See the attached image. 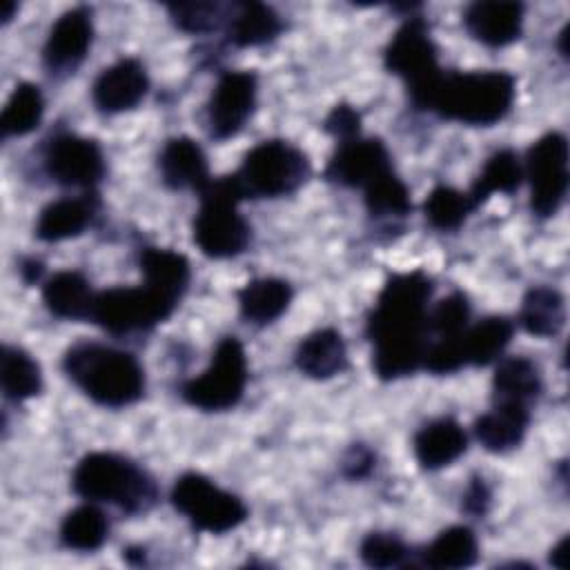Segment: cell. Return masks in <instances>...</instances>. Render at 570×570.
<instances>
[{
  "mask_svg": "<svg viewBox=\"0 0 570 570\" xmlns=\"http://www.w3.org/2000/svg\"><path fill=\"white\" fill-rule=\"evenodd\" d=\"M543 390L539 367L525 356H505L497 363L492 376L494 403H521L532 405Z\"/></svg>",
  "mask_w": 570,
  "mask_h": 570,
  "instance_id": "d4e9b609",
  "label": "cell"
},
{
  "mask_svg": "<svg viewBox=\"0 0 570 570\" xmlns=\"http://www.w3.org/2000/svg\"><path fill=\"white\" fill-rule=\"evenodd\" d=\"M519 323L528 334L554 336L566 323L563 294L550 285H534L521 301Z\"/></svg>",
  "mask_w": 570,
  "mask_h": 570,
  "instance_id": "f1b7e54d",
  "label": "cell"
},
{
  "mask_svg": "<svg viewBox=\"0 0 570 570\" xmlns=\"http://www.w3.org/2000/svg\"><path fill=\"white\" fill-rule=\"evenodd\" d=\"M512 332L514 325L505 316H485L472 327L468 325L461 334V352L465 365L483 367L499 361L512 338Z\"/></svg>",
  "mask_w": 570,
  "mask_h": 570,
  "instance_id": "83f0119b",
  "label": "cell"
},
{
  "mask_svg": "<svg viewBox=\"0 0 570 570\" xmlns=\"http://www.w3.org/2000/svg\"><path fill=\"white\" fill-rule=\"evenodd\" d=\"M169 499L174 508L203 532L223 534L238 528L247 519V508L236 494L218 488L198 472L180 474Z\"/></svg>",
  "mask_w": 570,
  "mask_h": 570,
  "instance_id": "9c48e42d",
  "label": "cell"
},
{
  "mask_svg": "<svg viewBox=\"0 0 570 570\" xmlns=\"http://www.w3.org/2000/svg\"><path fill=\"white\" fill-rule=\"evenodd\" d=\"M523 180V163L512 149H499L494 151L476 180L472 183L468 198L474 209H479L492 194H512L519 189Z\"/></svg>",
  "mask_w": 570,
  "mask_h": 570,
  "instance_id": "f546056e",
  "label": "cell"
},
{
  "mask_svg": "<svg viewBox=\"0 0 570 570\" xmlns=\"http://www.w3.org/2000/svg\"><path fill=\"white\" fill-rule=\"evenodd\" d=\"M45 114V98L38 85L20 82L13 87L2 116L0 127L4 136H27L31 134Z\"/></svg>",
  "mask_w": 570,
  "mask_h": 570,
  "instance_id": "836d02e7",
  "label": "cell"
},
{
  "mask_svg": "<svg viewBox=\"0 0 570 570\" xmlns=\"http://www.w3.org/2000/svg\"><path fill=\"white\" fill-rule=\"evenodd\" d=\"M358 554L370 568H396L410 557L407 546L392 532H370L361 541Z\"/></svg>",
  "mask_w": 570,
  "mask_h": 570,
  "instance_id": "f35d334b",
  "label": "cell"
},
{
  "mask_svg": "<svg viewBox=\"0 0 570 570\" xmlns=\"http://www.w3.org/2000/svg\"><path fill=\"white\" fill-rule=\"evenodd\" d=\"M13 9H16V4H13V2H7V7H4V13H2V22H9V20H11V16H13Z\"/></svg>",
  "mask_w": 570,
  "mask_h": 570,
  "instance_id": "f6af8a7d",
  "label": "cell"
},
{
  "mask_svg": "<svg viewBox=\"0 0 570 570\" xmlns=\"http://www.w3.org/2000/svg\"><path fill=\"white\" fill-rule=\"evenodd\" d=\"M292 296V285L283 278H254L238 292V307L245 321L267 325L289 307Z\"/></svg>",
  "mask_w": 570,
  "mask_h": 570,
  "instance_id": "4316f807",
  "label": "cell"
},
{
  "mask_svg": "<svg viewBox=\"0 0 570 570\" xmlns=\"http://www.w3.org/2000/svg\"><path fill=\"white\" fill-rule=\"evenodd\" d=\"M245 198H278L296 191L309 176L307 156L287 140H263L252 147L234 174Z\"/></svg>",
  "mask_w": 570,
  "mask_h": 570,
  "instance_id": "52a82bcc",
  "label": "cell"
},
{
  "mask_svg": "<svg viewBox=\"0 0 570 570\" xmlns=\"http://www.w3.org/2000/svg\"><path fill=\"white\" fill-rule=\"evenodd\" d=\"M390 169L392 158L385 142L381 138L356 136L336 145V151L325 167V178L343 187L363 189Z\"/></svg>",
  "mask_w": 570,
  "mask_h": 570,
  "instance_id": "9a60e30c",
  "label": "cell"
},
{
  "mask_svg": "<svg viewBox=\"0 0 570 570\" xmlns=\"http://www.w3.org/2000/svg\"><path fill=\"white\" fill-rule=\"evenodd\" d=\"M149 89V76L140 60L120 58L105 67L91 87V100L102 114L134 109Z\"/></svg>",
  "mask_w": 570,
  "mask_h": 570,
  "instance_id": "2e32d148",
  "label": "cell"
},
{
  "mask_svg": "<svg viewBox=\"0 0 570 570\" xmlns=\"http://www.w3.org/2000/svg\"><path fill=\"white\" fill-rule=\"evenodd\" d=\"M568 548H570V539H568V537H563V539L552 548V552H550V563H552L554 568L568 570V566H570V552H568Z\"/></svg>",
  "mask_w": 570,
  "mask_h": 570,
  "instance_id": "7bdbcfd3",
  "label": "cell"
},
{
  "mask_svg": "<svg viewBox=\"0 0 570 570\" xmlns=\"http://www.w3.org/2000/svg\"><path fill=\"white\" fill-rule=\"evenodd\" d=\"M470 321V303L463 292H452L428 312V330L439 338L463 334Z\"/></svg>",
  "mask_w": 570,
  "mask_h": 570,
  "instance_id": "8d00e7d4",
  "label": "cell"
},
{
  "mask_svg": "<svg viewBox=\"0 0 570 570\" xmlns=\"http://www.w3.org/2000/svg\"><path fill=\"white\" fill-rule=\"evenodd\" d=\"M96 207L89 198H60L42 207L36 220V238L45 243H58L80 236L94 220Z\"/></svg>",
  "mask_w": 570,
  "mask_h": 570,
  "instance_id": "484cf974",
  "label": "cell"
},
{
  "mask_svg": "<svg viewBox=\"0 0 570 570\" xmlns=\"http://www.w3.org/2000/svg\"><path fill=\"white\" fill-rule=\"evenodd\" d=\"M514 102V78L508 71H448L430 91L423 109L445 120L490 127L505 118Z\"/></svg>",
  "mask_w": 570,
  "mask_h": 570,
  "instance_id": "7a4b0ae2",
  "label": "cell"
},
{
  "mask_svg": "<svg viewBox=\"0 0 570 570\" xmlns=\"http://www.w3.org/2000/svg\"><path fill=\"white\" fill-rule=\"evenodd\" d=\"M171 22L187 33H205L227 20L225 7L218 2H174L167 4Z\"/></svg>",
  "mask_w": 570,
  "mask_h": 570,
  "instance_id": "74e56055",
  "label": "cell"
},
{
  "mask_svg": "<svg viewBox=\"0 0 570 570\" xmlns=\"http://www.w3.org/2000/svg\"><path fill=\"white\" fill-rule=\"evenodd\" d=\"M138 263H140L145 285L178 305V301L189 287V278H191L189 261L174 249L145 247L140 252Z\"/></svg>",
  "mask_w": 570,
  "mask_h": 570,
  "instance_id": "603a6c76",
  "label": "cell"
},
{
  "mask_svg": "<svg viewBox=\"0 0 570 570\" xmlns=\"http://www.w3.org/2000/svg\"><path fill=\"white\" fill-rule=\"evenodd\" d=\"M163 183L171 189L203 191L209 178V165L203 147L189 136L169 138L158 156Z\"/></svg>",
  "mask_w": 570,
  "mask_h": 570,
  "instance_id": "ac0fdd59",
  "label": "cell"
},
{
  "mask_svg": "<svg viewBox=\"0 0 570 570\" xmlns=\"http://www.w3.org/2000/svg\"><path fill=\"white\" fill-rule=\"evenodd\" d=\"M109 523L96 505H78L69 510L60 523V541L69 550L94 552L107 541Z\"/></svg>",
  "mask_w": 570,
  "mask_h": 570,
  "instance_id": "d6a6232c",
  "label": "cell"
},
{
  "mask_svg": "<svg viewBox=\"0 0 570 570\" xmlns=\"http://www.w3.org/2000/svg\"><path fill=\"white\" fill-rule=\"evenodd\" d=\"M245 200L234 174L212 178L200 191V207L194 218V243L209 258H234L249 245L252 229L238 212Z\"/></svg>",
  "mask_w": 570,
  "mask_h": 570,
  "instance_id": "5b68a950",
  "label": "cell"
},
{
  "mask_svg": "<svg viewBox=\"0 0 570 570\" xmlns=\"http://www.w3.org/2000/svg\"><path fill=\"white\" fill-rule=\"evenodd\" d=\"M296 367L316 381L332 379L347 367V347L334 327H323L307 334L294 354Z\"/></svg>",
  "mask_w": 570,
  "mask_h": 570,
  "instance_id": "44dd1931",
  "label": "cell"
},
{
  "mask_svg": "<svg viewBox=\"0 0 570 570\" xmlns=\"http://www.w3.org/2000/svg\"><path fill=\"white\" fill-rule=\"evenodd\" d=\"M363 200L374 218H405L412 212L410 189L394 169L374 178L363 187Z\"/></svg>",
  "mask_w": 570,
  "mask_h": 570,
  "instance_id": "e575fe53",
  "label": "cell"
},
{
  "mask_svg": "<svg viewBox=\"0 0 570 570\" xmlns=\"http://www.w3.org/2000/svg\"><path fill=\"white\" fill-rule=\"evenodd\" d=\"M247 385V356L245 347L236 336H223L212 354L209 367L189 379L180 394L183 399L205 412H223L234 405L245 394Z\"/></svg>",
  "mask_w": 570,
  "mask_h": 570,
  "instance_id": "ba28073f",
  "label": "cell"
},
{
  "mask_svg": "<svg viewBox=\"0 0 570 570\" xmlns=\"http://www.w3.org/2000/svg\"><path fill=\"white\" fill-rule=\"evenodd\" d=\"M472 212L474 207L468 198V191H459L448 185H436L423 203L425 220L441 232L459 229Z\"/></svg>",
  "mask_w": 570,
  "mask_h": 570,
  "instance_id": "d590c367",
  "label": "cell"
},
{
  "mask_svg": "<svg viewBox=\"0 0 570 570\" xmlns=\"http://www.w3.org/2000/svg\"><path fill=\"white\" fill-rule=\"evenodd\" d=\"M283 31L281 16L263 2H238L227 16V40L234 47H261Z\"/></svg>",
  "mask_w": 570,
  "mask_h": 570,
  "instance_id": "cb8c5ba5",
  "label": "cell"
},
{
  "mask_svg": "<svg viewBox=\"0 0 570 570\" xmlns=\"http://www.w3.org/2000/svg\"><path fill=\"white\" fill-rule=\"evenodd\" d=\"M176 303L158 294L156 289L140 287H111L96 292L91 323L100 325L109 334H131L151 330L171 316Z\"/></svg>",
  "mask_w": 570,
  "mask_h": 570,
  "instance_id": "30bf717a",
  "label": "cell"
},
{
  "mask_svg": "<svg viewBox=\"0 0 570 570\" xmlns=\"http://www.w3.org/2000/svg\"><path fill=\"white\" fill-rule=\"evenodd\" d=\"M258 80L254 71H225L207 102V127L214 140L236 136L256 107Z\"/></svg>",
  "mask_w": 570,
  "mask_h": 570,
  "instance_id": "4fadbf2b",
  "label": "cell"
},
{
  "mask_svg": "<svg viewBox=\"0 0 570 570\" xmlns=\"http://www.w3.org/2000/svg\"><path fill=\"white\" fill-rule=\"evenodd\" d=\"M383 65L405 82L412 105L423 109L443 69L439 67V53L430 36V27L421 16H410L394 31L383 49Z\"/></svg>",
  "mask_w": 570,
  "mask_h": 570,
  "instance_id": "8992f818",
  "label": "cell"
},
{
  "mask_svg": "<svg viewBox=\"0 0 570 570\" xmlns=\"http://www.w3.org/2000/svg\"><path fill=\"white\" fill-rule=\"evenodd\" d=\"M0 383L7 399L16 403L27 401L42 390L40 365L22 347L4 345L0 354Z\"/></svg>",
  "mask_w": 570,
  "mask_h": 570,
  "instance_id": "1f68e13d",
  "label": "cell"
},
{
  "mask_svg": "<svg viewBox=\"0 0 570 570\" xmlns=\"http://www.w3.org/2000/svg\"><path fill=\"white\" fill-rule=\"evenodd\" d=\"M372 463H374V456L367 448L363 445H354L350 450V454L345 456L343 461V468H345V474L352 476V479H361L365 476L370 470H372Z\"/></svg>",
  "mask_w": 570,
  "mask_h": 570,
  "instance_id": "b9f144b4",
  "label": "cell"
},
{
  "mask_svg": "<svg viewBox=\"0 0 570 570\" xmlns=\"http://www.w3.org/2000/svg\"><path fill=\"white\" fill-rule=\"evenodd\" d=\"M523 4L512 0H479L468 4L463 24L485 47L512 45L523 29Z\"/></svg>",
  "mask_w": 570,
  "mask_h": 570,
  "instance_id": "e0dca14e",
  "label": "cell"
},
{
  "mask_svg": "<svg viewBox=\"0 0 570 570\" xmlns=\"http://www.w3.org/2000/svg\"><path fill=\"white\" fill-rule=\"evenodd\" d=\"M65 374L98 405L125 407L145 392V370L131 352L100 345L76 343L65 352Z\"/></svg>",
  "mask_w": 570,
  "mask_h": 570,
  "instance_id": "3957f363",
  "label": "cell"
},
{
  "mask_svg": "<svg viewBox=\"0 0 570 570\" xmlns=\"http://www.w3.org/2000/svg\"><path fill=\"white\" fill-rule=\"evenodd\" d=\"M479 543L468 525H450L434 537V541L423 550L421 563L428 568H468L476 561Z\"/></svg>",
  "mask_w": 570,
  "mask_h": 570,
  "instance_id": "4dcf8cb0",
  "label": "cell"
},
{
  "mask_svg": "<svg viewBox=\"0 0 570 570\" xmlns=\"http://www.w3.org/2000/svg\"><path fill=\"white\" fill-rule=\"evenodd\" d=\"M42 301H45V307L58 318L89 321L96 292L91 289L89 281L80 272L65 269L45 281Z\"/></svg>",
  "mask_w": 570,
  "mask_h": 570,
  "instance_id": "7402d4cb",
  "label": "cell"
},
{
  "mask_svg": "<svg viewBox=\"0 0 570 570\" xmlns=\"http://www.w3.org/2000/svg\"><path fill=\"white\" fill-rule=\"evenodd\" d=\"M20 272H22V276H24V281H27V283H33V281H38V278H40V274H42V265H40L38 261H27V263L20 267Z\"/></svg>",
  "mask_w": 570,
  "mask_h": 570,
  "instance_id": "ee69618b",
  "label": "cell"
},
{
  "mask_svg": "<svg viewBox=\"0 0 570 570\" xmlns=\"http://www.w3.org/2000/svg\"><path fill=\"white\" fill-rule=\"evenodd\" d=\"M47 174L67 187H96L105 176V154L94 138L58 134L45 151Z\"/></svg>",
  "mask_w": 570,
  "mask_h": 570,
  "instance_id": "7c38bea8",
  "label": "cell"
},
{
  "mask_svg": "<svg viewBox=\"0 0 570 570\" xmlns=\"http://www.w3.org/2000/svg\"><path fill=\"white\" fill-rule=\"evenodd\" d=\"M94 40V20L91 9L73 7L58 16L51 24L45 47L42 62L49 73L65 76L73 73L80 62L87 58Z\"/></svg>",
  "mask_w": 570,
  "mask_h": 570,
  "instance_id": "5bb4252c",
  "label": "cell"
},
{
  "mask_svg": "<svg viewBox=\"0 0 570 570\" xmlns=\"http://www.w3.org/2000/svg\"><path fill=\"white\" fill-rule=\"evenodd\" d=\"M468 448V434L452 416L425 423L414 436V456L425 470H439L454 463Z\"/></svg>",
  "mask_w": 570,
  "mask_h": 570,
  "instance_id": "ffe728a7",
  "label": "cell"
},
{
  "mask_svg": "<svg viewBox=\"0 0 570 570\" xmlns=\"http://www.w3.org/2000/svg\"><path fill=\"white\" fill-rule=\"evenodd\" d=\"M323 129L327 134H332L338 142L356 138V136H361V116L354 107L341 102L327 114V118L323 122Z\"/></svg>",
  "mask_w": 570,
  "mask_h": 570,
  "instance_id": "ab89813d",
  "label": "cell"
},
{
  "mask_svg": "<svg viewBox=\"0 0 570 570\" xmlns=\"http://www.w3.org/2000/svg\"><path fill=\"white\" fill-rule=\"evenodd\" d=\"M490 499H492V494H490V488L485 485V481L479 479V476H474V479L470 481L465 494H463V508H465V512L479 517V514H485V512H488Z\"/></svg>",
  "mask_w": 570,
  "mask_h": 570,
  "instance_id": "60d3db41",
  "label": "cell"
},
{
  "mask_svg": "<svg viewBox=\"0 0 570 570\" xmlns=\"http://www.w3.org/2000/svg\"><path fill=\"white\" fill-rule=\"evenodd\" d=\"M530 425V407L521 403H494L490 412L474 421L479 443L494 454L514 450Z\"/></svg>",
  "mask_w": 570,
  "mask_h": 570,
  "instance_id": "d6986e66",
  "label": "cell"
},
{
  "mask_svg": "<svg viewBox=\"0 0 570 570\" xmlns=\"http://www.w3.org/2000/svg\"><path fill=\"white\" fill-rule=\"evenodd\" d=\"M73 492L87 501L111 503L125 512H147L158 492L151 476L114 452L85 454L71 474Z\"/></svg>",
  "mask_w": 570,
  "mask_h": 570,
  "instance_id": "277c9868",
  "label": "cell"
},
{
  "mask_svg": "<svg viewBox=\"0 0 570 570\" xmlns=\"http://www.w3.org/2000/svg\"><path fill=\"white\" fill-rule=\"evenodd\" d=\"M434 285L421 269L385 281L367 316L372 367L381 381H396L423 367L428 341V303Z\"/></svg>",
  "mask_w": 570,
  "mask_h": 570,
  "instance_id": "6da1fadb",
  "label": "cell"
},
{
  "mask_svg": "<svg viewBox=\"0 0 570 570\" xmlns=\"http://www.w3.org/2000/svg\"><path fill=\"white\" fill-rule=\"evenodd\" d=\"M523 178L530 183V209L539 218L554 216L568 194V138L548 131L537 138L523 163Z\"/></svg>",
  "mask_w": 570,
  "mask_h": 570,
  "instance_id": "8fae6325",
  "label": "cell"
}]
</instances>
